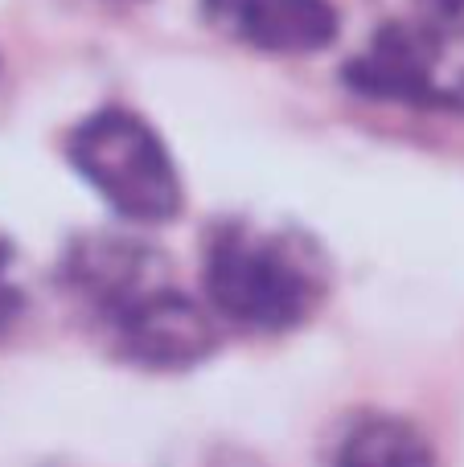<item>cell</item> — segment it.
I'll return each instance as SVG.
<instances>
[{"label":"cell","mask_w":464,"mask_h":467,"mask_svg":"<svg viewBox=\"0 0 464 467\" xmlns=\"http://www.w3.org/2000/svg\"><path fill=\"white\" fill-rule=\"evenodd\" d=\"M62 287L115 357L144 369H185L214 348L202 304L173 283L153 246L132 238H82L62 263Z\"/></svg>","instance_id":"6da1fadb"},{"label":"cell","mask_w":464,"mask_h":467,"mask_svg":"<svg viewBox=\"0 0 464 467\" xmlns=\"http://www.w3.org/2000/svg\"><path fill=\"white\" fill-rule=\"evenodd\" d=\"M202 287L218 316L251 332H288L329 291L325 254L304 234L218 222L202 246Z\"/></svg>","instance_id":"7a4b0ae2"},{"label":"cell","mask_w":464,"mask_h":467,"mask_svg":"<svg viewBox=\"0 0 464 467\" xmlns=\"http://www.w3.org/2000/svg\"><path fill=\"white\" fill-rule=\"evenodd\" d=\"M66 156L82 181L128 222H173L185 205L177 164L164 140L123 107L87 115L66 140Z\"/></svg>","instance_id":"3957f363"},{"label":"cell","mask_w":464,"mask_h":467,"mask_svg":"<svg viewBox=\"0 0 464 467\" xmlns=\"http://www.w3.org/2000/svg\"><path fill=\"white\" fill-rule=\"evenodd\" d=\"M345 82L378 103L424 111H464V70L448 62V33L427 21H391L345 66Z\"/></svg>","instance_id":"277c9868"},{"label":"cell","mask_w":464,"mask_h":467,"mask_svg":"<svg viewBox=\"0 0 464 467\" xmlns=\"http://www.w3.org/2000/svg\"><path fill=\"white\" fill-rule=\"evenodd\" d=\"M202 8L227 37L263 54H317L337 37L329 0H202Z\"/></svg>","instance_id":"5b68a950"},{"label":"cell","mask_w":464,"mask_h":467,"mask_svg":"<svg viewBox=\"0 0 464 467\" xmlns=\"http://www.w3.org/2000/svg\"><path fill=\"white\" fill-rule=\"evenodd\" d=\"M333 467H436V455L411 422L366 414L342 435Z\"/></svg>","instance_id":"8992f818"},{"label":"cell","mask_w":464,"mask_h":467,"mask_svg":"<svg viewBox=\"0 0 464 467\" xmlns=\"http://www.w3.org/2000/svg\"><path fill=\"white\" fill-rule=\"evenodd\" d=\"M416 5L432 29L448 33V37H464V0H416Z\"/></svg>","instance_id":"52a82bcc"},{"label":"cell","mask_w":464,"mask_h":467,"mask_svg":"<svg viewBox=\"0 0 464 467\" xmlns=\"http://www.w3.org/2000/svg\"><path fill=\"white\" fill-rule=\"evenodd\" d=\"M8 263H13V250H8V242L0 238V328H5V324L16 316V307H21V296H16L13 279H8Z\"/></svg>","instance_id":"ba28073f"}]
</instances>
